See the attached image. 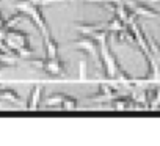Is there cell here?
Instances as JSON below:
<instances>
[{
  "label": "cell",
  "mask_w": 160,
  "mask_h": 146,
  "mask_svg": "<svg viewBox=\"0 0 160 146\" xmlns=\"http://www.w3.org/2000/svg\"><path fill=\"white\" fill-rule=\"evenodd\" d=\"M74 46H75L77 50H83V52L90 53L96 61L101 63V44H99V41H98L94 36L80 33V35L74 39Z\"/></svg>",
  "instance_id": "6da1fadb"
},
{
  "label": "cell",
  "mask_w": 160,
  "mask_h": 146,
  "mask_svg": "<svg viewBox=\"0 0 160 146\" xmlns=\"http://www.w3.org/2000/svg\"><path fill=\"white\" fill-rule=\"evenodd\" d=\"M22 11L27 14V18L32 21V24L39 30V33L42 36H47L50 33V30L47 27V21H46V18L42 14V10H41V5L39 3H32L27 8H24Z\"/></svg>",
  "instance_id": "7a4b0ae2"
},
{
  "label": "cell",
  "mask_w": 160,
  "mask_h": 146,
  "mask_svg": "<svg viewBox=\"0 0 160 146\" xmlns=\"http://www.w3.org/2000/svg\"><path fill=\"white\" fill-rule=\"evenodd\" d=\"M44 72L49 74V76H63L66 72V63L60 57H53V58L46 57Z\"/></svg>",
  "instance_id": "3957f363"
},
{
  "label": "cell",
  "mask_w": 160,
  "mask_h": 146,
  "mask_svg": "<svg viewBox=\"0 0 160 146\" xmlns=\"http://www.w3.org/2000/svg\"><path fill=\"white\" fill-rule=\"evenodd\" d=\"M116 94H118L116 88H113L112 85H107V83H101V85H99V91H98V94H93V96H90L88 99L102 102V101H112Z\"/></svg>",
  "instance_id": "277c9868"
},
{
  "label": "cell",
  "mask_w": 160,
  "mask_h": 146,
  "mask_svg": "<svg viewBox=\"0 0 160 146\" xmlns=\"http://www.w3.org/2000/svg\"><path fill=\"white\" fill-rule=\"evenodd\" d=\"M42 93H44V87L42 85H35L30 91V96H28V101H27V108L28 110H33V108H38L39 104H41V99H42Z\"/></svg>",
  "instance_id": "5b68a950"
},
{
  "label": "cell",
  "mask_w": 160,
  "mask_h": 146,
  "mask_svg": "<svg viewBox=\"0 0 160 146\" xmlns=\"http://www.w3.org/2000/svg\"><path fill=\"white\" fill-rule=\"evenodd\" d=\"M44 50H46V57H49V58L60 57V44L50 33L47 36H44Z\"/></svg>",
  "instance_id": "8992f818"
},
{
  "label": "cell",
  "mask_w": 160,
  "mask_h": 146,
  "mask_svg": "<svg viewBox=\"0 0 160 146\" xmlns=\"http://www.w3.org/2000/svg\"><path fill=\"white\" fill-rule=\"evenodd\" d=\"M74 28L78 30V33L83 35H94L96 32L105 28V24H90V22H75Z\"/></svg>",
  "instance_id": "52a82bcc"
},
{
  "label": "cell",
  "mask_w": 160,
  "mask_h": 146,
  "mask_svg": "<svg viewBox=\"0 0 160 146\" xmlns=\"http://www.w3.org/2000/svg\"><path fill=\"white\" fill-rule=\"evenodd\" d=\"M130 7L135 10V13H137L138 16H148V18H157V16H158V13H155L151 7H148V5H144V3L135 2V3H130Z\"/></svg>",
  "instance_id": "ba28073f"
},
{
  "label": "cell",
  "mask_w": 160,
  "mask_h": 146,
  "mask_svg": "<svg viewBox=\"0 0 160 146\" xmlns=\"http://www.w3.org/2000/svg\"><path fill=\"white\" fill-rule=\"evenodd\" d=\"M126 27H127V24H126L118 14H115V13H113V18L105 24V28L110 30L112 33H116V32H119V30H122V28H126Z\"/></svg>",
  "instance_id": "9c48e42d"
},
{
  "label": "cell",
  "mask_w": 160,
  "mask_h": 146,
  "mask_svg": "<svg viewBox=\"0 0 160 146\" xmlns=\"http://www.w3.org/2000/svg\"><path fill=\"white\" fill-rule=\"evenodd\" d=\"M112 105L115 107V110H129V108L133 107V102L129 98L118 96V98H113L112 99Z\"/></svg>",
  "instance_id": "30bf717a"
},
{
  "label": "cell",
  "mask_w": 160,
  "mask_h": 146,
  "mask_svg": "<svg viewBox=\"0 0 160 146\" xmlns=\"http://www.w3.org/2000/svg\"><path fill=\"white\" fill-rule=\"evenodd\" d=\"M0 98L7 99V101H11V102H21L19 94L16 91L10 90V88H0Z\"/></svg>",
  "instance_id": "8fae6325"
},
{
  "label": "cell",
  "mask_w": 160,
  "mask_h": 146,
  "mask_svg": "<svg viewBox=\"0 0 160 146\" xmlns=\"http://www.w3.org/2000/svg\"><path fill=\"white\" fill-rule=\"evenodd\" d=\"M64 96L66 94H63V93H55L46 101V105L47 107H61L63 101H64Z\"/></svg>",
  "instance_id": "7c38bea8"
},
{
  "label": "cell",
  "mask_w": 160,
  "mask_h": 146,
  "mask_svg": "<svg viewBox=\"0 0 160 146\" xmlns=\"http://www.w3.org/2000/svg\"><path fill=\"white\" fill-rule=\"evenodd\" d=\"M24 16H27L24 11H18V13H14V14H11L8 19H5V28H10V27H13L14 24H18L19 21H22V18Z\"/></svg>",
  "instance_id": "4fadbf2b"
},
{
  "label": "cell",
  "mask_w": 160,
  "mask_h": 146,
  "mask_svg": "<svg viewBox=\"0 0 160 146\" xmlns=\"http://www.w3.org/2000/svg\"><path fill=\"white\" fill-rule=\"evenodd\" d=\"M64 110H74L77 108V101L72 98V96H64V101H63V105H61Z\"/></svg>",
  "instance_id": "5bb4252c"
},
{
  "label": "cell",
  "mask_w": 160,
  "mask_h": 146,
  "mask_svg": "<svg viewBox=\"0 0 160 146\" xmlns=\"http://www.w3.org/2000/svg\"><path fill=\"white\" fill-rule=\"evenodd\" d=\"M41 0H16L14 2V7L18 8V10H24V8H27L28 5H32V3H39Z\"/></svg>",
  "instance_id": "9a60e30c"
},
{
  "label": "cell",
  "mask_w": 160,
  "mask_h": 146,
  "mask_svg": "<svg viewBox=\"0 0 160 146\" xmlns=\"http://www.w3.org/2000/svg\"><path fill=\"white\" fill-rule=\"evenodd\" d=\"M78 66H80V74H78V79H80V80H85V79H87V69H88L87 60H80Z\"/></svg>",
  "instance_id": "2e32d148"
},
{
  "label": "cell",
  "mask_w": 160,
  "mask_h": 146,
  "mask_svg": "<svg viewBox=\"0 0 160 146\" xmlns=\"http://www.w3.org/2000/svg\"><path fill=\"white\" fill-rule=\"evenodd\" d=\"M57 2H71V0H41L39 5H49V3H57Z\"/></svg>",
  "instance_id": "e0dca14e"
},
{
  "label": "cell",
  "mask_w": 160,
  "mask_h": 146,
  "mask_svg": "<svg viewBox=\"0 0 160 146\" xmlns=\"http://www.w3.org/2000/svg\"><path fill=\"white\" fill-rule=\"evenodd\" d=\"M148 2H155V0H148Z\"/></svg>",
  "instance_id": "ac0fdd59"
}]
</instances>
